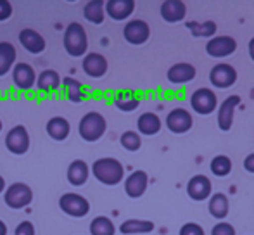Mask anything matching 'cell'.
<instances>
[{
    "mask_svg": "<svg viewBox=\"0 0 254 235\" xmlns=\"http://www.w3.org/2000/svg\"><path fill=\"white\" fill-rule=\"evenodd\" d=\"M244 168H246V172L254 173V152H253V154H249L248 158L244 159Z\"/></svg>",
    "mask_w": 254,
    "mask_h": 235,
    "instance_id": "f35d334b",
    "label": "cell"
},
{
    "mask_svg": "<svg viewBox=\"0 0 254 235\" xmlns=\"http://www.w3.org/2000/svg\"><path fill=\"white\" fill-rule=\"evenodd\" d=\"M59 85H61V76L54 69H45L37 76V87L40 90V94L51 95L54 92H57Z\"/></svg>",
    "mask_w": 254,
    "mask_h": 235,
    "instance_id": "603a6c76",
    "label": "cell"
},
{
    "mask_svg": "<svg viewBox=\"0 0 254 235\" xmlns=\"http://www.w3.org/2000/svg\"><path fill=\"white\" fill-rule=\"evenodd\" d=\"M237 51V42L230 35H220V37L209 38V42L206 44V52L211 58H228Z\"/></svg>",
    "mask_w": 254,
    "mask_h": 235,
    "instance_id": "ba28073f",
    "label": "cell"
},
{
    "mask_svg": "<svg viewBox=\"0 0 254 235\" xmlns=\"http://www.w3.org/2000/svg\"><path fill=\"white\" fill-rule=\"evenodd\" d=\"M137 128L142 135L151 137V135H156L161 130V119L154 113H144V115H140V118H138Z\"/></svg>",
    "mask_w": 254,
    "mask_h": 235,
    "instance_id": "83f0119b",
    "label": "cell"
},
{
    "mask_svg": "<svg viewBox=\"0 0 254 235\" xmlns=\"http://www.w3.org/2000/svg\"><path fill=\"white\" fill-rule=\"evenodd\" d=\"M248 49H249V56H251V59L254 60V37L251 38V40H249Z\"/></svg>",
    "mask_w": 254,
    "mask_h": 235,
    "instance_id": "ab89813d",
    "label": "cell"
},
{
    "mask_svg": "<svg viewBox=\"0 0 254 235\" xmlns=\"http://www.w3.org/2000/svg\"><path fill=\"white\" fill-rule=\"evenodd\" d=\"M185 26H187V30L192 31L194 37L213 38V35L216 33V23H214V21H202V23H199V21H190V23H187Z\"/></svg>",
    "mask_w": 254,
    "mask_h": 235,
    "instance_id": "1f68e13d",
    "label": "cell"
},
{
    "mask_svg": "<svg viewBox=\"0 0 254 235\" xmlns=\"http://www.w3.org/2000/svg\"><path fill=\"white\" fill-rule=\"evenodd\" d=\"M138 104H140V97L133 90H120L114 97V106L125 113L135 111Z\"/></svg>",
    "mask_w": 254,
    "mask_h": 235,
    "instance_id": "d4e9b609",
    "label": "cell"
},
{
    "mask_svg": "<svg viewBox=\"0 0 254 235\" xmlns=\"http://www.w3.org/2000/svg\"><path fill=\"white\" fill-rule=\"evenodd\" d=\"M207 209H209L211 216L218 220H223L225 216L228 215V209H230V204H228V197L221 192H216L209 197V204H207Z\"/></svg>",
    "mask_w": 254,
    "mask_h": 235,
    "instance_id": "484cf974",
    "label": "cell"
},
{
    "mask_svg": "<svg viewBox=\"0 0 254 235\" xmlns=\"http://www.w3.org/2000/svg\"><path fill=\"white\" fill-rule=\"evenodd\" d=\"M106 118H104L101 113H87L83 118L80 119V124H78V133L83 138L85 142H97L99 138L106 133Z\"/></svg>",
    "mask_w": 254,
    "mask_h": 235,
    "instance_id": "3957f363",
    "label": "cell"
},
{
    "mask_svg": "<svg viewBox=\"0 0 254 235\" xmlns=\"http://www.w3.org/2000/svg\"><path fill=\"white\" fill-rule=\"evenodd\" d=\"M14 235H35V227L31 222H21L16 227V234Z\"/></svg>",
    "mask_w": 254,
    "mask_h": 235,
    "instance_id": "8d00e7d4",
    "label": "cell"
},
{
    "mask_svg": "<svg viewBox=\"0 0 254 235\" xmlns=\"http://www.w3.org/2000/svg\"><path fill=\"white\" fill-rule=\"evenodd\" d=\"M19 44L30 54H40V52L45 51V38L31 28H24V30L19 31Z\"/></svg>",
    "mask_w": 254,
    "mask_h": 235,
    "instance_id": "ac0fdd59",
    "label": "cell"
},
{
    "mask_svg": "<svg viewBox=\"0 0 254 235\" xmlns=\"http://www.w3.org/2000/svg\"><path fill=\"white\" fill-rule=\"evenodd\" d=\"M211 190H213V185L206 175L192 176L187 183V194L192 201H206L211 197Z\"/></svg>",
    "mask_w": 254,
    "mask_h": 235,
    "instance_id": "5bb4252c",
    "label": "cell"
},
{
    "mask_svg": "<svg viewBox=\"0 0 254 235\" xmlns=\"http://www.w3.org/2000/svg\"><path fill=\"white\" fill-rule=\"evenodd\" d=\"M47 133L49 137L54 138L57 142H63L69 137V131H71V124L66 118L63 116H54L51 119L47 121Z\"/></svg>",
    "mask_w": 254,
    "mask_h": 235,
    "instance_id": "44dd1931",
    "label": "cell"
},
{
    "mask_svg": "<svg viewBox=\"0 0 254 235\" xmlns=\"http://www.w3.org/2000/svg\"><path fill=\"white\" fill-rule=\"evenodd\" d=\"M147 183H149V178L147 173L138 170V172H133L130 176L125 180V192H127L128 197L131 199H138L145 194L147 190Z\"/></svg>",
    "mask_w": 254,
    "mask_h": 235,
    "instance_id": "e0dca14e",
    "label": "cell"
},
{
    "mask_svg": "<svg viewBox=\"0 0 254 235\" xmlns=\"http://www.w3.org/2000/svg\"><path fill=\"white\" fill-rule=\"evenodd\" d=\"M178 235H204V229L199 223H185L180 229V234Z\"/></svg>",
    "mask_w": 254,
    "mask_h": 235,
    "instance_id": "d590c367",
    "label": "cell"
},
{
    "mask_svg": "<svg viewBox=\"0 0 254 235\" xmlns=\"http://www.w3.org/2000/svg\"><path fill=\"white\" fill-rule=\"evenodd\" d=\"M209 81L214 88H220V90L230 88L237 81V71L230 64L220 62L213 66V69L209 71Z\"/></svg>",
    "mask_w": 254,
    "mask_h": 235,
    "instance_id": "52a82bcc",
    "label": "cell"
},
{
    "mask_svg": "<svg viewBox=\"0 0 254 235\" xmlns=\"http://www.w3.org/2000/svg\"><path fill=\"white\" fill-rule=\"evenodd\" d=\"M12 81L19 90H30L37 83V73L33 66L26 62H17L12 67Z\"/></svg>",
    "mask_w": 254,
    "mask_h": 235,
    "instance_id": "4fadbf2b",
    "label": "cell"
},
{
    "mask_svg": "<svg viewBox=\"0 0 254 235\" xmlns=\"http://www.w3.org/2000/svg\"><path fill=\"white\" fill-rule=\"evenodd\" d=\"M104 2L102 0H90L85 3L83 7V16L87 21L94 24H102L104 23Z\"/></svg>",
    "mask_w": 254,
    "mask_h": 235,
    "instance_id": "f546056e",
    "label": "cell"
},
{
    "mask_svg": "<svg viewBox=\"0 0 254 235\" xmlns=\"http://www.w3.org/2000/svg\"><path fill=\"white\" fill-rule=\"evenodd\" d=\"M0 235H7V225L0 220Z\"/></svg>",
    "mask_w": 254,
    "mask_h": 235,
    "instance_id": "60d3db41",
    "label": "cell"
},
{
    "mask_svg": "<svg viewBox=\"0 0 254 235\" xmlns=\"http://www.w3.org/2000/svg\"><path fill=\"white\" fill-rule=\"evenodd\" d=\"M92 175L97 178L104 185H118L125 176V168L118 159L114 158H102L92 165Z\"/></svg>",
    "mask_w": 254,
    "mask_h": 235,
    "instance_id": "6da1fadb",
    "label": "cell"
},
{
    "mask_svg": "<svg viewBox=\"0 0 254 235\" xmlns=\"http://www.w3.org/2000/svg\"><path fill=\"white\" fill-rule=\"evenodd\" d=\"M120 142H121V145H123V147L127 149V151H130V152L138 151V149H140V145H142L140 135H138L137 131H131V130L125 131V133L120 137Z\"/></svg>",
    "mask_w": 254,
    "mask_h": 235,
    "instance_id": "836d02e7",
    "label": "cell"
},
{
    "mask_svg": "<svg viewBox=\"0 0 254 235\" xmlns=\"http://www.w3.org/2000/svg\"><path fill=\"white\" fill-rule=\"evenodd\" d=\"M161 17L166 23H178L187 14V7L182 0H166L161 3Z\"/></svg>",
    "mask_w": 254,
    "mask_h": 235,
    "instance_id": "ffe728a7",
    "label": "cell"
},
{
    "mask_svg": "<svg viewBox=\"0 0 254 235\" xmlns=\"http://www.w3.org/2000/svg\"><path fill=\"white\" fill-rule=\"evenodd\" d=\"M3 201L10 209H23L30 206L31 201H33V190L23 181H16V183L5 188Z\"/></svg>",
    "mask_w": 254,
    "mask_h": 235,
    "instance_id": "277c9868",
    "label": "cell"
},
{
    "mask_svg": "<svg viewBox=\"0 0 254 235\" xmlns=\"http://www.w3.org/2000/svg\"><path fill=\"white\" fill-rule=\"evenodd\" d=\"M209 168L214 176H227V175H230V172H232V161L227 156H214V158L211 159Z\"/></svg>",
    "mask_w": 254,
    "mask_h": 235,
    "instance_id": "d6a6232c",
    "label": "cell"
},
{
    "mask_svg": "<svg viewBox=\"0 0 254 235\" xmlns=\"http://www.w3.org/2000/svg\"><path fill=\"white\" fill-rule=\"evenodd\" d=\"M123 37L128 44L142 45L149 40V37H151V28H149V24L142 19L128 21L123 28Z\"/></svg>",
    "mask_w": 254,
    "mask_h": 235,
    "instance_id": "30bf717a",
    "label": "cell"
},
{
    "mask_svg": "<svg viewBox=\"0 0 254 235\" xmlns=\"http://www.w3.org/2000/svg\"><path fill=\"white\" fill-rule=\"evenodd\" d=\"M211 235H235V229L230 225V223H218L211 229Z\"/></svg>",
    "mask_w": 254,
    "mask_h": 235,
    "instance_id": "e575fe53",
    "label": "cell"
},
{
    "mask_svg": "<svg viewBox=\"0 0 254 235\" xmlns=\"http://www.w3.org/2000/svg\"><path fill=\"white\" fill-rule=\"evenodd\" d=\"M2 190H5V180H3V176L0 175V194H2Z\"/></svg>",
    "mask_w": 254,
    "mask_h": 235,
    "instance_id": "b9f144b4",
    "label": "cell"
},
{
    "mask_svg": "<svg viewBox=\"0 0 254 235\" xmlns=\"http://www.w3.org/2000/svg\"><path fill=\"white\" fill-rule=\"evenodd\" d=\"M190 106L197 115H211L218 106L216 94L213 90H209V88H199V90H195L192 94Z\"/></svg>",
    "mask_w": 254,
    "mask_h": 235,
    "instance_id": "9c48e42d",
    "label": "cell"
},
{
    "mask_svg": "<svg viewBox=\"0 0 254 235\" xmlns=\"http://www.w3.org/2000/svg\"><path fill=\"white\" fill-rule=\"evenodd\" d=\"M0 131H2V119H0Z\"/></svg>",
    "mask_w": 254,
    "mask_h": 235,
    "instance_id": "7bdbcfd3",
    "label": "cell"
},
{
    "mask_svg": "<svg viewBox=\"0 0 254 235\" xmlns=\"http://www.w3.org/2000/svg\"><path fill=\"white\" fill-rule=\"evenodd\" d=\"M90 235H114L116 234V227H114L113 220L107 216H97L90 222Z\"/></svg>",
    "mask_w": 254,
    "mask_h": 235,
    "instance_id": "4dcf8cb0",
    "label": "cell"
},
{
    "mask_svg": "<svg viewBox=\"0 0 254 235\" xmlns=\"http://www.w3.org/2000/svg\"><path fill=\"white\" fill-rule=\"evenodd\" d=\"M16 49L9 42H0V76H5L16 64Z\"/></svg>",
    "mask_w": 254,
    "mask_h": 235,
    "instance_id": "4316f807",
    "label": "cell"
},
{
    "mask_svg": "<svg viewBox=\"0 0 254 235\" xmlns=\"http://www.w3.org/2000/svg\"><path fill=\"white\" fill-rule=\"evenodd\" d=\"M194 124L192 115L184 108H177L173 111H170V115L166 116V126L171 133H185L189 131Z\"/></svg>",
    "mask_w": 254,
    "mask_h": 235,
    "instance_id": "8fae6325",
    "label": "cell"
},
{
    "mask_svg": "<svg viewBox=\"0 0 254 235\" xmlns=\"http://www.w3.org/2000/svg\"><path fill=\"white\" fill-rule=\"evenodd\" d=\"M81 67H83L85 74L90 78H102L104 74L107 73V59L104 58L99 52H90V54L85 56L83 62H81Z\"/></svg>",
    "mask_w": 254,
    "mask_h": 235,
    "instance_id": "2e32d148",
    "label": "cell"
},
{
    "mask_svg": "<svg viewBox=\"0 0 254 235\" xmlns=\"http://www.w3.org/2000/svg\"><path fill=\"white\" fill-rule=\"evenodd\" d=\"M239 104H241V97L239 95H230V97H227L220 104L216 119L221 131H228L232 128V124H234V113Z\"/></svg>",
    "mask_w": 254,
    "mask_h": 235,
    "instance_id": "7c38bea8",
    "label": "cell"
},
{
    "mask_svg": "<svg viewBox=\"0 0 254 235\" xmlns=\"http://www.w3.org/2000/svg\"><path fill=\"white\" fill-rule=\"evenodd\" d=\"M59 208L64 215L71 216V218H83L90 211V202L83 195L74 194V192H67V194L61 195Z\"/></svg>",
    "mask_w": 254,
    "mask_h": 235,
    "instance_id": "5b68a950",
    "label": "cell"
},
{
    "mask_svg": "<svg viewBox=\"0 0 254 235\" xmlns=\"http://www.w3.org/2000/svg\"><path fill=\"white\" fill-rule=\"evenodd\" d=\"M5 147L16 156L26 154L30 149V133L23 124H17V126L10 128V131H7Z\"/></svg>",
    "mask_w": 254,
    "mask_h": 235,
    "instance_id": "8992f818",
    "label": "cell"
},
{
    "mask_svg": "<svg viewBox=\"0 0 254 235\" xmlns=\"http://www.w3.org/2000/svg\"><path fill=\"white\" fill-rule=\"evenodd\" d=\"M154 230V223L149 220H127L121 223L120 232L125 235H133V234H151Z\"/></svg>",
    "mask_w": 254,
    "mask_h": 235,
    "instance_id": "f1b7e54d",
    "label": "cell"
},
{
    "mask_svg": "<svg viewBox=\"0 0 254 235\" xmlns=\"http://www.w3.org/2000/svg\"><path fill=\"white\" fill-rule=\"evenodd\" d=\"M10 16H12V5H10V2L0 0V23H2V21H7Z\"/></svg>",
    "mask_w": 254,
    "mask_h": 235,
    "instance_id": "74e56055",
    "label": "cell"
},
{
    "mask_svg": "<svg viewBox=\"0 0 254 235\" xmlns=\"http://www.w3.org/2000/svg\"><path fill=\"white\" fill-rule=\"evenodd\" d=\"M168 80L175 85L189 83L195 78V67L190 62H177L168 69Z\"/></svg>",
    "mask_w": 254,
    "mask_h": 235,
    "instance_id": "d6986e66",
    "label": "cell"
},
{
    "mask_svg": "<svg viewBox=\"0 0 254 235\" xmlns=\"http://www.w3.org/2000/svg\"><path fill=\"white\" fill-rule=\"evenodd\" d=\"M90 176V168L83 159H76L67 166V181L74 187H80Z\"/></svg>",
    "mask_w": 254,
    "mask_h": 235,
    "instance_id": "7402d4cb",
    "label": "cell"
},
{
    "mask_svg": "<svg viewBox=\"0 0 254 235\" xmlns=\"http://www.w3.org/2000/svg\"><path fill=\"white\" fill-rule=\"evenodd\" d=\"M63 92H64V97L69 102H74V104L83 102L85 99H87V90H85V87L78 80H74V78H64Z\"/></svg>",
    "mask_w": 254,
    "mask_h": 235,
    "instance_id": "cb8c5ba5",
    "label": "cell"
},
{
    "mask_svg": "<svg viewBox=\"0 0 254 235\" xmlns=\"http://www.w3.org/2000/svg\"><path fill=\"white\" fill-rule=\"evenodd\" d=\"M64 49L71 58H81L88 49L87 31L80 23H69L64 31Z\"/></svg>",
    "mask_w": 254,
    "mask_h": 235,
    "instance_id": "7a4b0ae2",
    "label": "cell"
},
{
    "mask_svg": "<svg viewBox=\"0 0 254 235\" xmlns=\"http://www.w3.org/2000/svg\"><path fill=\"white\" fill-rule=\"evenodd\" d=\"M135 2L133 0H109L104 3V12L114 21H125L133 14Z\"/></svg>",
    "mask_w": 254,
    "mask_h": 235,
    "instance_id": "9a60e30c",
    "label": "cell"
}]
</instances>
